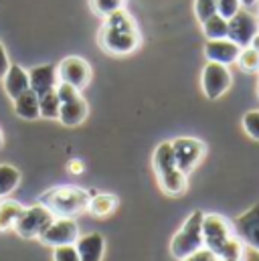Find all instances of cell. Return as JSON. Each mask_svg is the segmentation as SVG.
<instances>
[{
  "mask_svg": "<svg viewBox=\"0 0 259 261\" xmlns=\"http://www.w3.org/2000/svg\"><path fill=\"white\" fill-rule=\"evenodd\" d=\"M97 43L106 53L124 57V55L134 53L142 45V35L132 14L124 8L103 18V24L97 35Z\"/></svg>",
  "mask_w": 259,
  "mask_h": 261,
  "instance_id": "obj_1",
  "label": "cell"
},
{
  "mask_svg": "<svg viewBox=\"0 0 259 261\" xmlns=\"http://www.w3.org/2000/svg\"><path fill=\"white\" fill-rule=\"evenodd\" d=\"M152 166H154L158 185H160L164 195L180 196L187 193L189 178H187V174L183 170H178L170 142H162V144L156 146V150L152 154Z\"/></svg>",
  "mask_w": 259,
  "mask_h": 261,
  "instance_id": "obj_2",
  "label": "cell"
},
{
  "mask_svg": "<svg viewBox=\"0 0 259 261\" xmlns=\"http://www.w3.org/2000/svg\"><path fill=\"white\" fill-rule=\"evenodd\" d=\"M93 193L81 189V187H73V185H61V187H53L47 193L39 196V202L45 204L55 217H67V219H75L77 215L87 211L89 198Z\"/></svg>",
  "mask_w": 259,
  "mask_h": 261,
  "instance_id": "obj_3",
  "label": "cell"
},
{
  "mask_svg": "<svg viewBox=\"0 0 259 261\" xmlns=\"http://www.w3.org/2000/svg\"><path fill=\"white\" fill-rule=\"evenodd\" d=\"M202 211H194L187 217V221L183 223V227L178 229V233L172 237L170 241V253L176 259H185L191 253L198 251L200 247H204L202 241Z\"/></svg>",
  "mask_w": 259,
  "mask_h": 261,
  "instance_id": "obj_4",
  "label": "cell"
},
{
  "mask_svg": "<svg viewBox=\"0 0 259 261\" xmlns=\"http://www.w3.org/2000/svg\"><path fill=\"white\" fill-rule=\"evenodd\" d=\"M57 95L61 101L59 108V122L63 124L65 128H75L81 126L89 114L87 101L83 99L81 91H77L75 87L67 85V83H59L57 85Z\"/></svg>",
  "mask_w": 259,
  "mask_h": 261,
  "instance_id": "obj_5",
  "label": "cell"
},
{
  "mask_svg": "<svg viewBox=\"0 0 259 261\" xmlns=\"http://www.w3.org/2000/svg\"><path fill=\"white\" fill-rule=\"evenodd\" d=\"M53 219H55V215L45 204L37 202L22 211V215L18 217L12 231L22 239H39L41 233L53 223Z\"/></svg>",
  "mask_w": 259,
  "mask_h": 261,
  "instance_id": "obj_6",
  "label": "cell"
},
{
  "mask_svg": "<svg viewBox=\"0 0 259 261\" xmlns=\"http://www.w3.org/2000/svg\"><path fill=\"white\" fill-rule=\"evenodd\" d=\"M233 237H235L233 223H229L223 215H217V213L202 215V241H204L206 249H211V251H215L219 255L221 249Z\"/></svg>",
  "mask_w": 259,
  "mask_h": 261,
  "instance_id": "obj_7",
  "label": "cell"
},
{
  "mask_svg": "<svg viewBox=\"0 0 259 261\" xmlns=\"http://www.w3.org/2000/svg\"><path fill=\"white\" fill-rule=\"evenodd\" d=\"M170 144H172V154H174L176 166H178V170H183L187 176L200 164V160H202L204 154H206L204 142H200V140H196V138L180 136V138H174Z\"/></svg>",
  "mask_w": 259,
  "mask_h": 261,
  "instance_id": "obj_8",
  "label": "cell"
},
{
  "mask_svg": "<svg viewBox=\"0 0 259 261\" xmlns=\"http://www.w3.org/2000/svg\"><path fill=\"white\" fill-rule=\"evenodd\" d=\"M231 83H233V77H231V71L227 65L209 61L202 67L200 85H202V93L206 95V99H211V101L219 99L221 95H225L229 91Z\"/></svg>",
  "mask_w": 259,
  "mask_h": 261,
  "instance_id": "obj_9",
  "label": "cell"
},
{
  "mask_svg": "<svg viewBox=\"0 0 259 261\" xmlns=\"http://www.w3.org/2000/svg\"><path fill=\"white\" fill-rule=\"evenodd\" d=\"M259 33V16L257 12H251L249 8H241L235 16L229 18V33L227 39H231L233 43H237L241 49L249 47L253 37Z\"/></svg>",
  "mask_w": 259,
  "mask_h": 261,
  "instance_id": "obj_10",
  "label": "cell"
},
{
  "mask_svg": "<svg viewBox=\"0 0 259 261\" xmlns=\"http://www.w3.org/2000/svg\"><path fill=\"white\" fill-rule=\"evenodd\" d=\"M57 75H59V83H67V85L75 87L77 91H81L91 83L93 71L83 57L71 55V57H65L57 65Z\"/></svg>",
  "mask_w": 259,
  "mask_h": 261,
  "instance_id": "obj_11",
  "label": "cell"
},
{
  "mask_svg": "<svg viewBox=\"0 0 259 261\" xmlns=\"http://www.w3.org/2000/svg\"><path fill=\"white\" fill-rule=\"evenodd\" d=\"M77 239H79V227L75 219H67V217H55L53 223L39 237V241L47 247L73 245Z\"/></svg>",
  "mask_w": 259,
  "mask_h": 261,
  "instance_id": "obj_12",
  "label": "cell"
},
{
  "mask_svg": "<svg viewBox=\"0 0 259 261\" xmlns=\"http://www.w3.org/2000/svg\"><path fill=\"white\" fill-rule=\"evenodd\" d=\"M233 231L235 237H239L245 247L259 249V202L233 221Z\"/></svg>",
  "mask_w": 259,
  "mask_h": 261,
  "instance_id": "obj_13",
  "label": "cell"
},
{
  "mask_svg": "<svg viewBox=\"0 0 259 261\" xmlns=\"http://www.w3.org/2000/svg\"><path fill=\"white\" fill-rule=\"evenodd\" d=\"M241 47L237 43H233L231 39H215V41H206L204 43V57L206 61L213 63H221V65H231L237 61Z\"/></svg>",
  "mask_w": 259,
  "mask_h": 261,
  "instance_id": "obj_14",
  "label": "cell"
},
{
  "mask_svg": "<svg viewBox=\"0 0 259 261\" xmlns=\"http://www.w3.org/2000/svg\"><path fill=\"white\" fill-rule=\"evenodd\" d=\"M29 83L31 89L41 97L59 85V75H57V65H37L29 69Z\"/></svg>",
  "mask_w": 259,
  "mask_h": 261,
  "instance_id": "obj_15",
  "label": "cell"
},
{
  "mask_svg": "<svg viewBox=\"0 0 259 261\" xmlns=\"http://www.w3.org/2000/svg\"><path fill=\"white\" fill-rule=\"evenodd\" d=\"M81 261H101L106 253V239L101 233H87L75 241Z\"/></svg>",
  "mask_w": 259,
  "mask_h": 261,
  "instance_id": "obj_16",
  "label": "cell"
},
{
  "mask_svg": "<svg viewBox=\"0 0 259 261\" xmlns=\"http://www.w3.org/2000/svg\"><path fill=\"white\" fill-rule=\"evenodd\" d=\"M2 83H4V91L10 99H16L20 93L29 91L31 89V83H29V71L22 69L16 63H10L8 71L4 73L2 77Z\"/></svg>",
  "mask_w": 259,
  "mask_h": 261,
  "instance_id": "obj_17",
  "label": "cell"
},
{
  "mask_svg": "<svg viewBox=\"0 0 259 261\" xmlns=\"http://www.w3.org/2000/svg\"><path fill=\"white\" fill-rule=\"evenodd\" d=\"M12 108H14V114L20 118V120H39L41 118V108H39V95L29 89L24 93H20L16 99H12Z\"/></svg>",
  "mask_w": 259,
  "mask_h": 261,
  "instance_id": "obj_18",
  "label": "cell"
},
{
  "mask_svg": "<svg viewBox=\"0 0 259 261\" xmlns=\"http://www.w3.org/2000/svg\"><path fill=\"white\" fill-rule=\"evenodd\" d=\"M120 204V198L116 195H110V193H99V195H91L89 198V204H87V211L97 217V219H106L110 215L116 213Z\"/></svg>",
  "mask_w": 259,
  "mask_h": 261,
  "instance_id": "obj_19",
  "label": "cell"
},
{
  "mask_svg": "<svg viewBox=\"0 0 259 261\" xmlns=\"http://www.w3.org/2000/svg\"><path fill=\"white\" fill-rule=\"evenodd\" d=\"M22 211H24V206L18 200H12V198L0 200V231L14 229L18 217L22 215Z\"/></svg>",
  "mask_w": 259,
  "mask_h": 261,
  "instance_id": "obj_20",
  "label": "cell"
},
{
  "mask_svg": "<svg viewBox=\"0 0 259 261\" xmlns=\"http://www.w3.org/2000/svg\"><path fill=\"white\" fill-rule=\"evenodd\" d=\"M20 185V170L12 164H0V198L14 193Z\"/></svg>",
  "mask_w": 259,
  "mask_h": 261,
  "instance_id": "obj_21",
  "label": "cell"
},
{
  "mask_svg": "<svg viewBox=\"0 0 259 261\" xmlns=\"http://www.w3.org/2000/svg\"><path fill=\"white\" fill-rule=\"evenodd\" d=\"M202 24V33L209 41H215V39H227V33H229V20L223 18L221 14H213L209 16Z\"/></svg>",
  "mask_w": 259,
  "mask_h": 261,
  "instance_id": "obj_22",
  "label": "cell"
},
{
  "mask_svg": "<svg viewBox=\"0 0 259 261\" xmlns=\"http://www.w3.org/2000/svg\"><path fill=\"white\" fill-rule=\"evenodd\" d=\"M39 108H41V118H47V120H59V108H61V101H59V95H57V89L45 93L39 97Z\"/></svg>",
  "mask_w": 259,
  "mask_h": 261,
  "instance_id": "obj_23",
  "label": "cell"
},
{
  "mask_svg": "<svg viewBox=\"0 0 259 261\" xmlns=\"http://www.w3.org/2000/svg\"><path fill=\"white\" fill-rule=\"evenodd\" d=\"M128 4V0H89V6L93 10V14H97L99 18H108L118 10H124Z\"/></svg>",
  "mask_w": 259,
  "mask_h": 261,
  "instance_id": "obj_24",
  "label": "cell"
},
{
  "mask_svg": "<svg viewBox=\"0 0 259 261\" xmlns=\"http://www.w3.org/2000/svg\"><path fill=\"white\" fill-rule=\"evenodd\" d=\"M235 63L239 65L241 71H245V73H259V51L253 49L251 45L249 47H243L239 51V57H237Z\"/></svg>",
  "mask_w": 259,
  "mask_h": 261,
  "instance_id": "obj_25",
  "label": "cell"
},
{
  "mask_svg": "<svg viewBox=\"0 0 259 261\" xmlns=\"http://www.w3.org/2000/svg\"><path fill=\"white\" fill-rule=\"evenodd\" d=\"M241 126H243L245 134H247L251 140L259 142V110H249V112L243 116Z\"/></svg>",
  "mask_w": 259,
  "mask_h": 261,
  "instance_id": "obj_26",
  "label": "cell"
},
{
  "mask_svg": "<svg viewBox=\"0 0 259 261\" xmlns=\"http://www.w3.org/2000/svg\"><path fill=\"white\" fill-rule=\"evenodd\" d=\"M213 14H217V0H194V16L198 22H204Z\"/></svg>",
  "mask_w": 259,
  "mask_h": 261,
  "instance_id": "obj_27",
  "label": "cell"
},
{
  "mask_svg": "<svg viewBox=\"0 0 259 261\" xmlns=\"http://www.w3.org/2000/svg\"><path fill=\"white\" fill-rule=\"evenodd\" d=\"M243 8L241 0H217V14H221L223 18H231L235 16L239 10Z\"/></svg>",
  "mask_w": 259,
  "mask_h": 261,
  "instance_id": "obj_28",
  "label": "cell"
},
{
  "mask_svg": "<svg viewBox=\"0 0 259 261\" xmlns=\"http://www.w3.org/2000/svg\"><path fill=\"white\" fill-rule=\"evenodd\" d=\"M53 261H81L75 243L73 245H59L53 247Z\"/></svg>",
  "mask_w": 259,
  "mask_h": 261,
  "instance_id": "obj_29",
  "label": "cell"
},
{
  "mask_svg": "<svg viewBox=\"0 0 259 261\" xmlns=\"http://www.w3.org/2000/svg\"><path fill=\"white\" fill-rule=\"evenodd\" d=\"M180 261H219V255H217L215 251L206 249V247H200L198 251H194L189 257H185V259H180Z\"/></svg>",
  "mask_w": 259,
  "mask_h": 261,
  "instance_id": "obj_30",
  "label": "cell"
},
{
  "mask_svg": "<svg viewBox=\"0 0 259 261\" xmlns=\"http://www.w3.org/2000/svg\"><path fill=\"white\" fill-rule=\"evenodd\" d=\"M8 67H10V59H8V53H6L4 45L0 43V79L4 77V73L8 71Z\"/></svg>",
  "mask_w": 259,
  "mask_h": 261,
  "instance_id": "obj_31",
  "label": "cell"
},
{
  "mask_svg": "<svg viewBox=\"0 0 259 261\" xmlns=\"http://www.w3.org/2000/svg\"><path fill=\"white\" fill-rule=\"evenodd\" d=\"M241 261H259V249L245 247V249H243V259Z\"/></svg>",
  "mask_w": 259,
  "mask_h": 261,
  "instance_id": "obj_32",
  "label": "cell"
},
{
  "mask_svg": "<svg viewBox=\"0 0 259 261\" xmlns=\"http://www.w3.org/2000/svg\"><path fill=\"white\" fill-rule=\"evenodd\" d=\"M259 0H241V4L245 6V8H251V6H255Z\"/></svg>",
  "mask_w": 259,
  "mask_h": 261,
  "instance_id": "obj_33",
  "label": "cell"
},
{
  "mask_svg": "<svg viewBox=\"0 0 259 261\" xmlns=\"http://www.w3.org/2000/svg\"><path fill=\"white\" fill-rule=\"evenodd\" d=\"M69 168H71V172H81V164L79 162H71Z\"/></svg>",
  "mask_w": 259,
  "mask_h": 261,
  "instance_id": "obj_34",
  "label": "cell"
},
{
  "mask_svg": "<svg viewBox=\"0 0 259 261\" xmlns=\"http://www.w3.org/2000/svg\"><path fill=\"white\" fill-rule=\"evenodd\" d=\"M251 47H253V49H257V51H259V33L255 35V37H253V41H251Z\"/></svg>",
  "mask_w": 259,
  "mask_h": 261,
  "instance_id": "obj_35",
  "label": "cell"
},
{
  "mask_svg": "<svg viewBox=\"0 0 259 261\" xmlns=\"http://www.w3.org/2000/svg\"><path fill=\"white\" fill-rule=\"evenodd\" d=\"M4 146V134H2V130H0V148Z\"/></svg>",
  "mask_w": 259,
  "mask_h": 261,
  "instance_id": "obj_36",
  "label": "cell"
},
{
  "mask_svg": "<svg viewBox=\"0 0 259 261\" xmlns=\"http://www.w3.org/2000/svg\"><path fill=\"white\" fill-rule=\"evenodd\" d=\"M255 91H257V97H259V83H257V89H255Z\"/></svg>",
  "mask_w": 259,
  "mask_h": 261,
  "instance_id": "obj_37",
  "label": "cell"
},
{
  "mask_svg": "<svg viewBox=\"0 0 259 261\" xmlns=\"http://www.w3.org/2000/svg\"><path fill=\"white\" fill-rule=\"evenodd\" d=\"M257 4H259V2H257ZM257 16H259V8H257Z\"/></svg>",
  "mask_w": 259,
  "mask_h": 261,
  "instance_id": "obj_38",
  "label": "cell"
}]
</instances>
